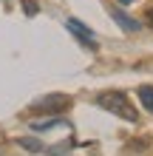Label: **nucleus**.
<instances>
[{
    "label": "nucleus",
    "mask_w": 153,
    "mask_h": 156,
    "mask_svg": "<svg viewBox=\"0 0 153 156\" xmlns=\"http://www.w3.org/2000/svg\"><path fill=\"white\" fill-rule=\"evenodd\" d=\"M71 99L68 97H62V94H51L46 99H37V102H31V111L34 114H54V116H60V111H65Z\"/></svg>",
    "instance_id": "2"
},
{
    "label": "nucleus",
    "mask_w": 153,
    "mask_h": 156,
    "mask_svg": "<svg viewBox=\"0 0 153 156\" xmlns=\"http://www.w3.org/2000/svg\"><path fill=\"white\" fill-rule=\"evenodd\" d=\"M148 23L153 26V9H150V12H148Z\"/></svg>",
    "instance_id": "8"
},
{
    "label": "nucleus",
    "mask_w": 153,
    "mask_h": 156,
    "mask_svg": "<svg viewBox=\"0 0 153 156\" xmlns=\"http://www.w3.org/2000/svg\"><path fill=\"white\" fill-rule=\"evenodd\" d=\"M119 3H122V6H128V3H133V0H119Z\"/></svg>",
    "instance_id": "9"
},
{
    "label": "nucleus",
    "mask_w": 153,
    "mask_h": 156,
    "mask_svg": "<svg viewBox=\"0 0 153 156\" xmlns=\"http://www.w3.org/2000/svg\"><path fill=\"white\" fill-rule=\"evenodd\" d=\"M23 9H26V14H29V17L37 14V3H34V0H23Z\"/></svg>",
    "instance_id": "7"
},
{
    "label": "nucleus",
    "mask_w": 153,
    "mask_h": 156,
    "mask_svg": "<svg viewBox=\"0 0 153 156\" xmlns=\"http://www.w3.org/2000/svg\"><path fill=\"white\" fill-rule=\"evenodd\" d=\"M60 125L68 128V119H62V116H43V119H34V122H29L31 133H46V131H54V128H60Z\"/></svg>",
    "instance_id": "4"
},
{
    "label": "nucleus",
    "mask_w": 153,
    "mask_h": 156,
    "mask_svg": "<svg viewBox=\"0 0 153 156\" xmlns=\"http://www.w3.org/2000/svg\"><path fill=\"white\" fill-rule=\"evenodd\" d=\"M99 108H105V111L116 114L119 119H125V122H139V111L133 108V102H128V97L119 94V91H108V94H99Z\"/></svg>",
    "instance_id": "1"
},
{
    "label": "nucleus",
    "mask_w": 153,
    "mask_h": 156,
    "mask_svg": "<svg viewBox=\"0 0 153 156\" xmlns=\"http://www.w3.org/2000/svg\"><path fill=\"white\" fill-rule=\"evenodd\" d=\"M139 102L148 114H153V85H142L139 88Z\"/></svg>",
    "instance_id": "6"
},
{
    "label": "nucleus",
    "mask_w": 153,
    "mask_h": 156,
    "mask_svg": "<svg viewBox=\"0 0 153 156\" xmlns=\"http://www.w3.org/2000/svg\"><path fill=\"white\" fill-rule=\"evenodd\" d=\"M65 29H68L71 34H74V37H77L79 43H82V45H88L91 51H96V48H99V45H96L94 31L88 29V26H85L82 20H77V17H68V20H65Z\"/></svg>",
    "instance_id": "3"
},
{
    "label": "nucleus",
    "mask_w": 153,
    "mask_h": 156,
    "mask_svg": "<svg viewBox=\"0 0 153 156\" xmlns=\"http://www.w3.org/2000/svg\"><path fill=\"white\" fill-rule=\"evenodd\" d=\"M111 20L119 26L122 31H128V34H133V31H139V29H142V23H139V20H133L130 14H125L122 9H111Z\"/></svg>",
    "instance_id": "5"
}]
</instances>
